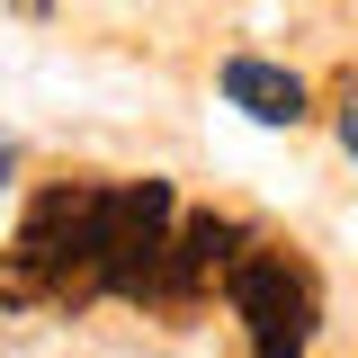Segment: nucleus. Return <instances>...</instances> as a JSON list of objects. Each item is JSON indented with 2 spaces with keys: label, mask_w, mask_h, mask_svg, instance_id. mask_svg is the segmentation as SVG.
I'll return each instance as SVG.
<instances>
[{
  "label": "nucleus",
  "mask_w": 358,
  "mask_h": 358,
  "mask_svg": "<svg viewBox=\"0 0 358 358\" xmlns=\"http://www.w3.org/2000/svg\"><path fill=\"white\" fill-rule=\"evenodd\" d=\"M341 152H350V162H358V99H350V108H341Z\"/></svg>",
  "instance_id": "6"
},
{
  "label": "nucleus",
  "mask_w": 358,
  "mask_h": 358,
  "mask_svg": "<svg viewBox=\"0 0 358 358\" xmlns=\"http://www.w3.org/2000/svg\"><path fill=\"white\" fill-rule=\"evenodd\" d=\"M224 99L251 117V126H305V81L287 63H260V54H233L224 63Z\"/></svg>",
  "instance_id": "5"
},
{
  "label": "nucleus",
  "mask_w": 358,
  "mask_h": 358,
  "mask_svg": "<svg viewBox=\"0 0 358 358\" xmlns=\"http://www.w3.org/2000/svg\"><path fill=\"white\" fill-rule=\"evenodd\" d=\"M171 179H126L108 188V224H99V278L108 296H162L171 268Z\"/></svg>",
  "instance_id": "2"
},
{
  "label": "nucleus",
  "mask_w": 358,
  "mask_h": 358,
  "mask_svg": "<svg viewBox=\"0 0 358 358\" xmlns=\"http://www.w3.org/2000/svg\"><path fill=\"white\" fill-rule=\"evenodd\" d=\"M99 224H108V188H45L18 242L0 251V305H81V296H108L99 278Z\"/></svg>",
  "instance_id": "1"
},
{
  "label": "nucleus",
  "mask_w": 358,
  "mask_h": 358,
  "mask_svg": "<svg viewBox=\"0 0 358 358\" xmlns=\"http://www.w3.org/2000/svg\"><path fill=\"white\" fill-rule=\"evenodd\" d=\"M233 313L251 331V358H305L313 350V278L287 251H242L233 260Z\"/></svg>",
  "instance_id": "3"
},
{
  "label": "nucleus",
  "mask_w": 358,
  "mask_h": 358,
  "mask_svg": "<svg viewBox=\"0 0 358 358\" xmlns=\"http://www.w3.org/2000/svg\"><path fill=\"white\" fill-rule=\"evenodd\" d=\"M0 197H9V162H0Z\"/></svg>",
  "instance_id": "7"
},
{
  "label": "nucleus",
  "mask_w": 358,
  "mask_h": 358,
  "mask_svg": "<svg viewBox=\"0 0 358 358\" xmlns=\"http://www.w3.org/2000/svg\"><path fill=\"white\" fill-rule=\"evenodd\" d=\"M233 260H242V233H233L224 215H188V224L171 233V268H162V296H171V305H188V296H197L215 268H233Z\"/></svg>",
  "instance_id": "4"
}]
</instances>
